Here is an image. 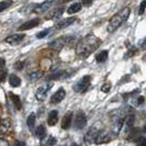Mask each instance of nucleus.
I'll return each mask as SVG.
<instances>
[{
	"mask_svg": "<svg viewBox=\"0 0 146 146\" xmlns=\"http://www.w3.org/2000/svg\"><path fill=\"white\" fill-rule=\"evenodd\" d=\"M100 44L101 41L96 35L90 33L79 40V42L76 45V54L79 57H88L100 46Z\"/></svg>",
	"mask_w": 146,
	"mask_h": 146,
	"instance_id": "f257e3e1",
	"label": "nucleus"
},
{
	"mask_svg": "<svg viewBox=\"0 0 146 146\" xmlns=\"http://www.w3.org/2000/svg\"><path fill=\"white\" fill-rule=\"evenodd\" d=\"M130 15H131V9L129 7H125V8H123L122 10L117 11V13L113 15L109 20V22H108L107 31H108L109 33H113L114 31H117V30L129 19Z\"/></svg>",
	"mask_w": 146,
	"mask_h": 146,
	"instance_id": "f03ea898",
	"label": "nucleus"
},
{
	"mask_svg": "<svg viewBox=\"0 0 146 146\" xmlns=\"http://www.w3.org/2000/svg\"><path fill=\"white\" fill-rule=\"evenodd\" d=\"M91 85V76H84L80 80H78L75 85H74V91L78 92V94H85L87 91L89 87Z\"/></svg>",
	"mask_w": 146,
	"mask_h": 146,
	"instance_id": "7ed1b4c3",
	"label": "nucleus"
},
{
	"mask_svg": "<svg viewBox=\"0 0 146 146\" xmlns=\"http://www.w3.org/2000/svg\"><path fill=\"white\" fill-rule=\"evenodd\" d=\"M72 40H74V36H62V37H59V38H56V40L52 41L48 45H50V47L56 50V51H60V50H62L64 46H66Z\"/></svg>",
	"mask_w": 146,
	"mask_h": 146,
	"instance_id": "20e7f679",
	"label": "nucleus"
},
{
	"mask_svg": "<svg viewBox=\"0 0 146 146\" xmlns=\"http://www.w3.org/2000/svg\"><path fill=\"white\" fill-rule=\"evenodd\" d=\"M87 124V117L82 111H78L76 117H75V121H74V127L75 130H82Z\"/></svg>",
	"mask_w": 146,
	"mask_h": 146,
	"instance_id": "39448f33",
	"label": "nucleus"
},
{
	"mask_svg": "<svg viewBox=\"0 0 146 146\" xmlns=\"http://www.w3.org/2000/svg\"><path fill=\"white\" fill-rule=\"evenodd\" d=\"M54 3V0H46L40 5H36L35 7L33 8V12L36 13V15H42L44 12H46L47 10H50L51 7Z\"/></svg>",
	"mask_w": 146,
	"mask_h": 146,
	"instance_id": "423d86ee",
	"label": "nucleus"
},
{
	"mask_svg": "<svg viewBox=\"0 0 146 146\" xmlns=\"http://www.w3.org/2000/svg\"><path fill=\"white\" fill-rule=\"evenodd\" d=\"M52 88V84L47 82V84H44L41 87L37 88L36 92H35V98H36L38 101H43L44 99L46 98V95L48 92V90Z\"/></svg>",
	"mask_w": 146,
	"mask_h": 146,
	"instance_id": "0eeeda50",
	"label": "nucleus"
},
{
	"mask_svg": "<svg viewBox=\"0 0 146 146\" xmlns=\"http://www.w3.org/2000/svg\"><path fill=\"white\" fill-rule=\"evenodd\" d=\"M25 38V34L23 33H15V34H11L5 38V42L10 45H19L22 41Z\"/></svg>",
	"mask_w": 146,
	"mask_h": 146,
	"instance_id": "6e6552de",
	"label": "nucleus"
},
{
	"mask_svg": "<svg viewBox=\"0 0 146 146\" xmlns=\"http://www.w3.org/2000/svg\"><path fill=\"white\" fill-rule=\"evenodd\" d=\"M41 23V19L40 18H34L32 20L24 22L23 24H21V27H19V31H28L33 28H36L37 25Z\"/></svg>",
	"mask_w": 146,
	"mask_h": 146,
	"instance_id": "1a4fd4ad",
	"label": "nucleus"
},
{
	"mask_svg": "<svg viewBox=\"0 0 146 146\" xmlns=\"http://www.w3.org/2000/svg\"><path fill=\"white\" fill-rule=\"evenodd\" d=\"M65 96H66L65 90H64L63 88H60V89H58L55 94H53V95L51 96L50 102H51L52 104H57V103L62 102V101L65 99Z\"/></svg>",
	"mask_w": 146,
	"mask_h": 146,
	"instance_id": "9d476101",
	"label": "nucleus"
},
{
	"mask_svg": "<svg viewBox=\"0 0 146 146\" xmlns=\"http://www.w3.org/2000/svg\"><path fill=\"white\" fill-rule=\"evenodd\" d=\"M100 130L97 127V126H91L89 130H88L87 134L85 135V142L87 143H95V139L97 137V135L99 134Z\"/></svg>",
	"mask_w": 146,
	"mask_h": 146,
	"instance_id": "9b49d317",
	"label": "nucleus"
},
{
	"mask_svg": "<svg viewBox=\"0 0 146 146\" xmlns=\"http://www.w3.org/2000/svg\"><path fill=\"white\" fill-rule=\"evenodd\" d=\"M76 21H77V18H76V17H69V18H66L64 20L59 21L58 23L56 24L55 28L57 30H63V29H65V28L70 27L74 22H76Z\"/></svg>",
	"mask_w": 146,
	"mask_h": 146,
	"instance_id": "f8f14e48",
	"label": "nucleus"
},
{
	"mask_svg": "<svg viewBox=\"0 0 146 146\" xmlns=\"http://www.w3.org/2000/svg\"><path fill=\"white\" fill-rule=\"evenodd\" d=\"M73 74H69L68 70H57L56 73L52 74L47 77V80H55V79H64L69 76H72Z\"/></svg>",
	"mask_w": 146,
	"mask_h": 146,
	"instance_id": "ddd939ff",
	"label": "nucleus"
},
{
	"mask_svg": "<svg viewBox=\"0 0 146 146\" xmlns=\"http://www.w3.org/2000/svg\"><path fill=\"white\" fill-rule=\"evenodd\" d=\"M72 122H73V112H67L63 117L62 122H60L62 129L63 130H68L70 127V125H72Z\"/></svg>",
	"mask_w": 146,
	"mask_h": 146,
	"instance_id": "4468645a",
	"label": "nucleus"
},
{
	"mask_svg": "<svg viewBox=\"0 0 146 146\" xmlns=\"http://www.w3.org/2000/svg\"><path fill=\"white\" fill-rule=\"evenodd\" d=\"M57 122H58V112L57 110H52L47 117V124L50 126H54L57 124Z\"/></svg>",
	"mask_w": 146,
	"mask_h": 146,
	"instance_id": "2eb2a0df",
	"label": "nucleus"
},
{
	"mask_svg": "<svg viewBox=\"0 0 146 146\" xmlns=\"http://www.w3.org/2000/svg\"><path fill=\"white\" fill-rule=\"evenodd\" d=\"M8 81H9V85L13 88L20 87V85H21V79H20L15 74H11V75L9 76Z\"/></svg>",
	"mask_w": 146,
	"mask_h": 146,
	"instance_id": "dca6fc26",
	"label": "nucleus"
},
{
	"mask_svg": "<svg viewBox=\"0 0 146 146\" xmlns=\"http://www.w3.org/2000/svg\"><path fill=\"white\" fill-rule=\"evenodd\" d=\"M108 56H109V52L107 51V50H103V51L99 52L97 55H96V62L97 63H104V62H107V59H108Z\"/></svg>",
	"mask_w": 146,
	"mask_h": 146,
	"instance_id": "f3484780",
	"label": "nucleus"
},
{
	"mask_svg": "<svg viewBox=\"0 0 146 146\" xmlns=\"http://www.w3.org/2000/svg\"><path fill=\"white\" fill-rule=\"evenodd\" d=\"M35 135L38 139H44L46 137V127L44 125H38L35 129Z\"/></svg>",
	"mask_w": 146,
	"mask_h": 146,
	"instance_id": "a211bd4d",
	"label": "nucleus"
},
{
	"mask_svg": "<svg viewBox=\"0 0 146 146\" xmlns=\"http://www.w3.org/2000/svg\"><path fill=\"white\" fill-rule=\"evenodd\" d=\"M81 10V3L80 2H74L73 5H70L67 9V13L68 15H74L77 13Z\"/></svg>",
	"mask_w": 146,
	"mask_h": 146,
	"instance_id": "6ab92c4d",
	"label": "nucleus"
},
{
	"mask_svg": "<svg viewBox=\"0 0 146 146\" xmlns=\"http://www.w3.org/2000/svg\"><path fill=\"white\" fill-rule=\"evenodd\" d=\"M63 12H64V8H57V9H55L53 12H52L51 15H48V20L51 19V20H56V19H59L62 15H63Z\"/></svg>",
	"mask_w": 146,
	"mask_h": 146,
	"instance_id": "aec40b11",
	"label": "nucleus"
},
{
	"mask_svg": "<svg viewBox=\"0 0 146 146\" xmlns=\"http://www.w3.org/2000/svg\"><path fill=\"white\" fill-rule=\"evenodd\" d=\"M27 124L28 127L30 129V131H33L34 129V125H35V114L34 113H31L28 119H27Z\"/></svg>",
	"mask_w": 146,
	"mask_h": 146,
	"instance_id": "412c9836",
	"label": "nucleus"
},
{
	"mask_svg": "<svg viewBox=\"0 0 146 146\" xmlns=\"http://www.w3.org/2000/svg\"><path fill=\"white\" fill-rule=\"evenodd\" d=\"M10 97H11V99H12V101L15 103V106L17 107V109H21V100H20V98H19V96L18 95H15V94H12V92H10Z\"/></svg>",
	"mask_w": 146,
	"mask_h": 146,
	"instance_id": "4be33fe9",
	"label": "nucleus"
},
{
	"mask_svg": "<svg viewBox=\"0 0 146 146\" xmlns=\"http://www.w3.org/2000/svg\"><path fill=\"white\" fill-rule=\"evenodd\" d=\"M12 2H13L12 0H2V1H0V12L7 10L8 8L12 5Z\"/></svg>",
	"mask_w": 146,
	"mask_h": 146,
	"instance_id": "5701e85b",
	"label": "nucleus"
},
{
	"mask_svg": "<svg viewBox=\"0 0 146 146\" xmlns=\"http://www.w3.org/2000/svg\"><path fill=\"white\" fill-rule=\"evenodd\" d=\"M41 76H42V72L37 70V72H33V73L29 74V75H28V78H29V80H31V81H35V80H37L38 78H41Z\"/></svg>",
	"mask_w": 146,
	"mask_h": 146,
	"instance_id": "b1692460",
	"label": "nucleus"
},
{
	"mask_svg": "<svg viewBox=\"0 0 146 146\" xmlns=\"http://www.w3.org/2000/svg\"><path fill=\"white\" fill-rule=\"evenodd\" d=\"M56 143H57L56 139H55L54 136H50V137H47V139L42 144V146H54Z\"/></svg>",
	"mask_w": 146,
	"mask_h": 146,
	"instance_id": "393cba45",
	"label": "nucleus"
},
{
	"mask_svg": "<svg viewBox=\"0 0 146 146\" xmlns=\"http://www.w3.org/2000/svg\"><path fill=\"white\" fill-rule=\"evenodd\" d=\"M145 6H146V1L145 0H143L142 2H141V5H139V15H144V12H145Z\"/></svg>",
	"mask_w": 146,
	"mask_h": 146,
	"instance_id": "a878e982",
	"label": "nucleus"
},
{
	"mask_svg": "<svg viewBox=\"0 0 146 146\" xmlns=\"http://www.w3.org/2000/svg\"><path fill=\"white\" fill-rule=\"evenodd\" d=\"M50 32H51V29H46V30H44V31H41V32H38L36 34V37L37 38H43V37L46 36Z\"/></svg>",
	"mask_w": 146,
	"mask_h": 146,
	"instance_id": "bb28decb",
	"label": "nucleus"
},
{
	"mask_svg": "<svg viewBox=\"0 0 146 146\" xmlns=\"http://www.w3.org/2000/svg\"><path fill=\"white\" fill-rule=\"evenodd\" d=\"M110 89H111V84L110 82H106V84H103L102 87H101V91H103V92H109Z\"/></svg>",
	"mask_w": 146,
	"mask_h": 146,
	"instance_id": "cd10ccee",
	"label": "nucleus"
},
{
	"mask_svg": "<svg viewBox=\"0 0 146 146\" xmlns=\"http://www.w3.org/2000/svg\"><path fill=\"white\" fill-rule=\"evenodd\" d=\"M133 122H134V115L131 114V115H129L127 119H126V124L129 125V126H132V125H133Z\"/></svg>",
	"mask_w": 146,
	"mask_h": 146,
	"instance_id": "c85d7f7f",
	"label": "nucleus"
},
{
	"mask_svg": "<svg viewBox=\"0 0 146 146\" xmlns=\"http://www.w3.org/2000/svg\"><path fill=\"white\" fill-rule=\"evenodd\" d=\"M143 102H144V97H139V99H136L134 101V104L135 106H141V104H143Z\"/></svg>",
	"mask_w": 146,
	"mask_h": 146,
	"instance_id": "c756f323",
	"label": "nucleus"
},
{
	"mask_svg": "<svg viewBox=\"0 0 146 146\" xmlns=\"http://www.w3.org/2000/svg\"><path fill=\"white\" fill-rule=\"evenodd\" d=\"M92 2H94V0H82V5L85 7H90L92 5Z\"/></svg>",
	"mask_w": 146,
	"mask_h": 146,
	"instance_id": "7c9ffc66",
	"label": "nucleus"
},
{
	"mask_svg": "<svg viewBox=\"0 0 146 146\" xmlns=\"http://www.w3.org/2000/svg\"><path fill=\"white\" fill-rule=\"evenodd\" d=\"M0 146H9V143L6 139H0Z\"/></svg>",
	"mask_w": 146,
	"mask_h": 146,
	"instance_id": "2f4dec72",
	"label": "nucleus"
},
{
	"mask_svg": "<svg viewBox=\"0 0 146 146\" xmlns=\"http://www.w3.org/2000/svg\"><path fill=\"white\" fill-rule=\"evenodd\" d=\"M139 146H145V139L144 137L139 139Z\"/></svg>",
	"mask_w": 146,
	"mask_h": 146,
	"instance_id": "473e14b6",
	"label": "nucleus"
},
{
	"mask_svg": "<svg viewBox=\"0 0 146 146\" xmlns=\"http://www.w3.org/2000/svg\"><path fill=\"white\" fill-rule=\"evenodd\" d=\"M5 65H6V60L2 58V57H0V68L5 67Z\"/></svg>",
	"mask_w": 146,
	"mask_h": 146,
	"instance_id": "72a5a7b5",
	"label": "nucleus"
},
{
	"mask_svg": "<svg viewBox=\"0 0 146 146\" xmlns=\"http://www.w3.org/2000/svg\"><path fill=\"white\" fill-rule=\"evenodd\" d=\"M15 146H25V143L24 142H17V144H15Z\"/></svg>",
	"mask_w": 146,
	"mask_h": 146,
	"instance_id": "f704fd0d",
	"label": "nucleus"
},
{
	"mask_svg": "<svg viewBox=\"0 0 146 146\" xmlns=\"http://www.w3.org/2000/svg\"><path fill=\"white\" fill-rule=\"evenodd\" d=\"M69 1H73V0H62L63 3H66V2H69Z\"/></svg>",
	"mask_w": 146,
	"mask_h": 146,
	"instance_id": "c9c22d12",
	"label": "nucleus"
},
{
	"mask_svg": "<svg viewBox=\"0 0 146 146\" xmlns=\"http://www.w3.org/2000/svg\"><path fill=\"white\" fill-rule=\"evenodd\" d=\"M70 146H81V145H79V144H77V143H73Z\"/></svg>",
	"mask_w": 146,
	"mask_h": 146,
	"instance_id": "e433bc0d",
	"label": "nucleus"
}]
</instances>
